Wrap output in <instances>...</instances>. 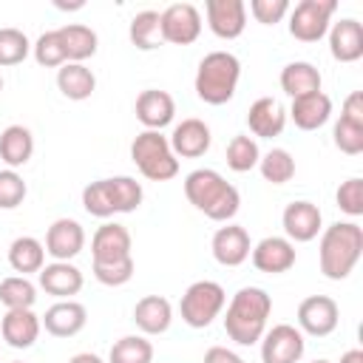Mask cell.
<instances>
[{
	"mask_svg": "<svg viewBox=\"0 0 363 363\" xmlns=\"http://www.w3.org/2000/svg\"><path fill=\"white\" fill-rule=\"evenodd\" d=\"M258 167H261V176L272 184H286L295 176V159L284 147H272L269 153H264L258 159Z\"/></svg>",
	"mask_w": 363,
	"mask_h": 363,
	"instance_id": "34",
	"label": "cell"
},
{
	"mask_svg": "<svg viewBox=\"0 0 363 363\" xmlns=\"http://www.w3.org/2000/svg\"><path fill=\"white\" fill-rule=\"evenodd\" d=\"M85 247V230L74 218H57L45 233V252L54 261H71Z\"/></svg>",
	"mask_w": 363,
	"mask_h": 363,
	"instance_id": "11",
	"label": "cell"
},
{
	"mask_svg": "<svg viewBox=\"0 0 363 363\" xmlns=\"http://www.w3.org/2000/svg\"><path fill=\"white\" fill-rule=\"evenodd\" d=\"M94 275L105 286H122L133 278V258L113 261V264H94Z\"/></svg>",
	"mask_w": 363,
	"mask_h": 363,
	"instance_id": "43",
	"label": "cell"
},
{
	"mask_svg": "<svg viewBox=\"0 0 363 363\" xmlns=\"http://www.w3.org/2000/svg\"><path fill=\"white\" fill-rule=\"evenodd\" d=\"M31 48H34V60H37L40 65H45V68H60V65L68 62V57H65V43H62L60 28L43 31Z\"/></svg>",
	"mask_w": 363,
	"mask_h": 363,
	"instance_id": "35",
	"label": "cell"
},
{
	"mask_svg": "<svg viewBox=\"0 0 363 363\" xmlns=\"http://www.w3.org/2000/svg\"><path fill=\"white\" fill-rule=\"evenodd\" d=\"M108 363H153V346L142 335H125L111 346Z\"/></svg>",
	"mask_w": 363,
	"mask_h": 363,
	"instance_id": "33",
	"label": "cell"
},
{
	"mask_svg": "<svg viewBox=\"0 0 363 363\" xmlns=\"http://www.w3.org/2000/svg\"><path fill=\"white\" fill-rule=\"evenodd\" d=\"M82 207H85L91 216H96V218H108V216H113V213H116L108 179L91 182V184L82 190Z\"/></svg>",
	"mask_w": 363,
	"mask_h": 363,
	"instance_id": "38",
	"label": "cell"
},
{
	"mask_svg": "<svg viewBox=\"0 0 363 363\" xmlns=\"http://www.w3.org/2000/svg\"><path fill=\"white\" fill-rule=\"evenodd\" d=\"M363 252V227L354 221H335L320 238V272L329 281H343Z\"/></svg>",
	"mask_w": 363,
	"mask_h": 363,
	"instance_id": "3",
	"label": "cell"
},
{
	"mask_svg": "<svg viewBox=\"0 0 363 363\" xmlns=\"http://www.w3.org/2000/svg\"><path fill=\"white\" fill-rule=\"evenodd\" d=\"M85 320H88L85 306L77 303V301H71V298H68V301H57V303L48 306L45 315H43V326H45V332H51L54 337H74L77 332H82Z\"/></svg>",
	"mask_w": 363,
	"mask_h": 363,
	"instance_id": "19",
	"label": "cell"
},
{
	"mask_svg": "<svg viewBox=\"0 0 363 363\" xmlns=\"http://www.w3.org/2000/svg\"><path fill=\"white\" fill-rule=\"evenodd\" d=\"M337 0H301L289 14V34L301 43H315L329 31Z\"/></svg>",
	"mask_w": 363,
	"mask_h": 363,
	"instance_id": "7",
	"label": "cell"
},
{
	"mask_svg": "<svg viewBox=\"0 0 363 363\" xmlns=\"http://www.w3.org/2000/svg\"><path fill=\"white\" fill-rule=\"evenodd\" d=\"M57 88L62 91V96L79 102V99H88L96 88V77L91 68H85L82 62H65L60 65L57 71Z\"/></svg>",
	"mask_w": 363,
	"mask_h": 363,
	"instance_id": "27",
	"label": "cell"
},
{
	"mask_svg": "<svg viewBox=\"0 0 363 363\" xmlns=\"http://www.w3.org/2000/svg\"><path fill=\"white\" fill-rule=\"evenodd\" d=\"M335 199H337V207H340L343 213H349V216H363V182H360L357 176L346 179V182L337 187Z\"/></svg>",
	"mask_w": 363,
	"mask_h": 363,
	"instance_id": "42",
	"label": "cell"
},
{
	"mask_svg": "<svg viewBox=\"0 0 363 363\" xmlns=\"http://www.w3.org/2000/svg\"><path fill=\"white\" fill-rule=\"evenodd\" d=\"M340 119L354 122V125H363V94H360V91H352V94L343 99V113H340Z\"/></svg>",
	"mask_w": 363,
	"mask_h": 363,
	"instance_id": "45",
	"label": "cell"
},
{
	"mask_svg": "<svg viewBox=\"0 0 363 363\" xmlns=\"http://www.w3.org/2000/svg\"><path fill=\"white\" fill-rule=\"evenodd\" d=\"M62 43H65V57L68 62H82L96 54V31L82 26V23H68L60 28Z\"/></svg>",
	"mask_w": 363,
	"mask_h": 363,
	"instance_id": "30",
	"label": "cell"
},
{
	"mask_svg": "<svg viewBox=\"0 0 363 363\" xmlns=\"http://www.w3.org/2000/svg\"><path fill=\"white\" fill-rule=\"evenodd\" d=\"M250 235L244 227L238 224H227V227H218L216 235H213V258L221 264V267H238L250 258Z\"/></svg>",
	"mask_w": 363,
	"mask_h": 363,
	"instance_id": "17",
	"label": "cell"
},
{
	"mask_svg": "<svg viewBox=\"0 0 363 363\" xmlns=\"http://www.w3.org/2000/svg\"><path fill=\"white\" fill-rule=\"evenodd\" d=\"M170 142V150L173 156H184V159H196V156H204L210 150V128L201 122V119H182L176 128H173V136L167 139Z\"/></svg>",
	"mask_w": 363,
	"mask_h": 363,
	"instance_id": "16",
	"label": "cell"
},
{
	"mask_svg": "<svg viewBox=\"0 0 363 363\" xmlns=\"http://www.w3.org/2000/svg\"><path fill=\"white\" fill-rule=\"evenodd\" d=\"M332 136H335V145H337L343 153H349V156L363 153V125H354V122L337 119V122H335Z\"/></svg>",
	"mask_w": 363,
	"mask_h": 363,
	"instance_id": "41",
	"label": "cell"
},
{
	"mask_svg": "<svg viewBox=\"0 0 363 363\" xmlns=\"http://www.w3.org/2000/svg\"><path fill=\"white\" fill-rule=\"evenodd\" d=\"M111 184V196H113V207L116 213H133L142 204V184L133 176H113L108 179Z\"/></svg>",
	"mask_w": 363,
	"mask_h": 363,
	"instance_id": "37",
	"label": "cell"
},
{
	"mask_svg": "<svg viewBox=\"0 0 363 363\" xmlns=\"http://www.w3.org/2000/svg\"><path fill=\"white\" fill-rule=\"evenodd\" d=\"M315 363H329V360H315Z\"/></svg>",
	"mask_w": 363,
	"mask_h": 363,
	"instance_id": "51",
	"label": "cell"
},
{
	"mask_svg": "<svg viewBox=\"0 0 363 363\" xmlns=\"http://www.w3.org/2000/svg\"><path fill=\"white\" fill-rule=\"evenodd\" d=\"M281 221H284V233L289 235V241H312L320 233L323 216H320L318 204H312V201H292V204H286Z\"/></svg>",
	"mask_w": 363,
	"mask_h": 363,
	"instance_id": "18",
	"label": "cell"
},
{
	"mask_svg": "<svg viewBox=\"0 0 363 363\" xmlns=\"http://www.w3.org/2000/svg\"><path fill=\"white\" fill-rule=\"evenodd\" d=\"M40 286L60 298V301H68L71 295H77L82 289V272L71 264V261H54V264H45L40 272Z\"/></svg>",
	"mask_w": 363,
	"mask_h": 363,
	"instance_id": "20",
	"label": "cell"
},
{
	"mask_svg": "<svg viewBox=\"0 0 363 363\" xmlns=\"http://www.w3.org/2000/svg\"><path fill=\"white\" fill-rule=\"evenodd\" d=\"M224 286L216 284V281H196L187 286V292L182 295V303H179V312H182V320L193 329H204L210 326L218 312L224 309Z\"/></svg>",
	"mask_w": 363,
	"mask_h": 363,
	"instance_id": "6",
	"label": "cell"
},
{
	"mask_svg": "<svg viewBox=\"0 0 363 363\" xmlns=\"http://www.w3.org/2000/svg\"><path fill=\"white\" fill-rule=\"evenodd\" d=\"M31 43L20 28H0V65H17L28 57Z\"/></svg>",
	"mask_w": 363,
	"mask_h": 363,
	"instance_id": "39",
	"label": "cell"
},
{
	"mask_svg": "<svg viewBox=\"0 0 363 363\" xmlns=\"http://www.w3.org/2000/svg\"><path fill=\"white\" fill-rule=\"evenodd\" d=\"M37 301V286L26 275H9L0 281V303L6 309H31Z\"/></svg>",
	"mask_w": 363,
	"mask_h": 363,
	"instance_id": "31",
	"label": "cell"
},
{
	"mask_svg": "<svg viewBox=\"0 0 363 363\" xmlns=\"http://www.w3.org/2000/svg\"><path fill=\"white\" fill-rule=\"evenodd\" d=\"M337 303L329 295H309L298 306V326L312 337H326L337 326Z\"/></svg>",
	"mask_w": 363,
	"mask_h": 363,
	"instance_id": "10",
	"label": "cell"
},
{
	"mask_svg": "<svg viewBox=\"0 0 363 363\" xmlns=\"http://www.w3.org/2000/svg\"><path fill=\"white\" fill-rule=\"evenodd\" d=\"M329 51L337 62H354L363 57V26L354 17H343L329 31Z\"/></svg>",
	"mask_w": 363,
	"mask_h": 363,
	"instance_id": "21",
	"label": "cell"
},
{
	"mask_svg": "<svg viewBox=\"0 0 363 363\" xmlns=\"http://www.w3.org/2000/svg\"><path fill=\"white\" fill-rule=\"evenodd\" d=\"M94 264H113L130 258V233L125 224H102L91 238Z\"/></svg>",
	"mask_w": 363,
	"mask_h": 363,
	"instance_id": "12",
	"label": "cell"
},
{
	"mask_svg": "<svg viewBox=\"0 0 363 363\" xmlns=\"http://www.w3.org/2000/svg\"><path fill=\"white\" fill-rule=\"evenodd\" d=\"M250 11H252V17H255L258 23L275 26V23H281V20L286 17L289 3H286V0H252V3H250Z\"/></svg>",
	"mask_w": 363,
	"mask_h": 363,
	"instance_id": "44",
	"label": "cell"
},
{
	"mask_svg": "<svg viewBox=\"0 0 363 363\" xmlns=\"http://www.w3.org/2000/svg\"><path fill=\"white\" fill-rule=\"evenodd\" d=\"M68 363H102L96 354H91V352H79V354H74Z\"/></svg>",
	"mask_w": 363,
	"mask_h": 363,
	"instance_id": "47",
	"label": "cell"
},
{
	"mask_svg": "<svg viewBox=\"0 0 363 363\" xmlns=\"http://www.w3.org/2000/svg\"><path fill=\"white\" fill-rule=\"evenodd\" d=\"M340 363H363V352H360V349H349V352L340 357Z\"/></svg>",
	"mask_w": 363,
	"mask_h": 363,
	"instance_id": "48",
	"label": "cell"
},
{
	"mask_svg": "<svg viewBox=\"0 0 363 363\" xmlns=\"http://www.w3.org/2000/svg\"><path fill=\"white\" fill-rule=\"evenodd\" d=\"M207 23L216 37L235 40L247 26V6L241 0H207Z\"/></svg>",
	"mask_w": 363,
	"mask_h": 363,
	"instance_id": "13",
	"label": "cell"
},
{
	"mask_svg": "<svg viewBox=\"0 0 363 363\" xmlns=\"http://www.w3.org/2000/svg\"><path fill=\"white\" fill-rule=\"evenodd\" d=\"M289 113H292V122H295L301 130H318V128L326 125L329 116H332V99H329L323 91L306 94V96L292 99Z\"/></svg>",
	"mask_w": 363,
	"mask_h": 363,
	"instance_id": "25",
	"label": "cell"
},
{
	"mask_svg": "<svg viewBox=\"0 0 363 363\" xmlns=\"http://www.w3.org/2000/svg\"><path fill=\"white\" fill-rule=\"evenodd\" d=\"M261 159V150H258V142L250 139V136H233L230 145H227V167L235 170V173H247L258 164Z\"/></svg>",
	"mask_w": 363,
	"mask_h": 363,
	"instance_id": "36",
	"label": "cell"
},
{
	"mask_svg": "<svg viewBox=\"0 0 363 363\" xmlns=\"http://www.w3.org/2000/svg\"><path fill=\"white\" fill-rule=\"evenodd\" d=\"M34 153V136L28 128L23 125H9L3 133H0V159L14 170V167H23Z\"/></svg>",
	"mask_w": 363,
	"mask_h": 363,
	"instance_id": "28",
	"label": "cell"
},
{
	"mask_svg": "<svg viewBox=\"0 0 363 363\" xmlns=\"http://www.w3.org/2000/svg\"><path fill=\"white\" fill-rule=\"evenodd\" d=\"M281 88L292 99L306 96V94H318L320 91V71L306 60H295V62L281 68Z\"/></svg>",
	"mask_w": 363,
	"mask_h": 363,
	"instance_id": "26",
	"label": "cell"
},
{
	"mask_svg": "<svg viewBox=\"0 0 363 363\" xmlns=\"http://www.w3.org/2000/svg\"><path fill=\"white\" fill-rule=\"evenodd\" d=\"M184 196L196 210H201L213 221H230L241 207L238 190L218 170H210V167H199L187 173Z\"/></svg>",
	"mask_w": 363,
	"mask_h": 363,
	"instance_id": "2",
	"label": "cell"
},
{
	"mask_svg": "<svg viewBox=\"0 0 363 363\" xmlns=\"http://www.w3.org/2000/svg\"><path fill=\"white\" fill-rule=\"evenodd\" d=\"M130 159L150 182H167L179 173V159L173 156L167 136L159 130H142L130 145Z\"/></svg>",
	"mask_w": 363,
	"mask_h": 363,
	"instance_id": "5",
	"label": "cell"
},
{
	"mask_svg": "<svg viewBox=\"0 0 363 363\" xmlns=\"http://www.w3.org/2000/svg\"><path fill=\"white\" fill-rule=\"evenodd\" d=\"M26 199V182L17 170H0V210H14Z\"/></svg>",
	"mask_w": 363,
	"mask_h": 363,
	"instance_id": "40",
	"label": "cell"
},
{
	"mask_svg": "<svg viewBox=\"0 0 363 363\" xmlns=\"http://www.w3.org/2000/svg\"><path fill=\"white\" fill-rule=\"evenodd\" d=\"M303 357V332L278 323L261 337V360L264 363H298Z\"/></svg>",
	"mask_w": 363,
	"mask_h": 363,
	"instance_id": "9",
	"label": "cell"
},
{
	"mask_svg": "<svg viewBox=\"0 0 363 363\" xmlns=\"http://www.w3.org/2000/svg\"><path fill=\"white\" fill-rule=\"evenodd\" d=\"M128 34H130V43H133L136 48H142V51L159 48V43H162L159 11H153V9H145V11H139V14L130 20V28H128Z\"/></svg>",
	"mask_w": 363,
	"mask_h": 363,
	"instance_id": "32",
	"label": "cell"
},
{
	"mask_svg": "<svg viewBox=\"0 0 363 363\" xmlns=\"http://www.w3.org/2000/svg\"><path fill=\"white\" fill-rule=\"evenodd\" d=\"M204 363H244L233 349H224V346H213L204 352Z\"/></svg>",
	"mask_w": 363,
	"mask_h": 363,
	"instance_id": "46",
	"label": "cell"
},
{
	"mask_svg": "<svg viewBox=\"0 0 363 363\" xmlns=\"http://www.w3.org/2000/svg\"><path fill=\"white\" fill-rule=\"evenodd\" d=\"M159 28L162 40L173 45H190L201 34V14L193 3H170L164 11H159Z\"/></svg>",
	"mask_w": 363,
	"mask_h": 363,
	"instance_id": "8",
	"label": "cell"
},
{
	"mask_svg": "<svg viewBox=\"0 0 363 363\" xmlns=\"http://www.w3.org/2000/svg\"><path fill=\"white\" fill-rule=\"evenodd\" d=\"M9 264L14 272H40L45 267V247L34 235H20L9 247Z\"/></svg>",
	"mask_w": 363,
	"mask_h": 363,
	"instance_id": "29",
	"label": "cell"
},
{
	"mask_svg": "<svg viewBox=\"0 0 363 363\" xmlns=\"http://www.w3.org/2000/svg\"><path fill=\"white\" fill-rule=\"evenodd\" d=\"M252 264L261 272L278 275L295 267V244L281 235H267L252 247Z\"/></svg>",
	"mask_w": 363,
	"mask_h": 363,
	"instance_id": "14",
	"label": "cell"
},
{
	"mask_svg": "<svg viewBox=\"0 0 363 363\" xmlns=\"http://www.w3.org/2000/svg\"><path fill=\"white\" fill-rule=\"evenodd\" d=\"M269 312H272V298L261 286H241L227 306L224 332L238 346H252L264 337Z\"/></svg>",
	"mask_w": 363,
	"mask_h": 363,
	"instance_id": "1",
	"label": "cell"
},
{
	"mask_svg": "<svg viewBox=\"0 0 363 363\" xmlns=\"http://www.w3.org/2000/svg\"><path fill=\"white\" fill-rule=\"evenodd\" d=\"M247 125L255 136L261 139H272V136H281L284 125H286V111L278 99L272 96H261L250 105V113H247Z\"/></svg>",
	"mask_w": 363,
	"mask_h": 363,
	"instance_id": "22",
	"label": "cell"
},
{
	"mask_svg": "<svg viewBox=\"0 0 363 363\" xmlns=\"http://www.w3.org/2000/svg\"><path fill=\"white\" fill-rule=\"evenodd\" d=\"M85 3L82 0H77V3H62V0H57V9H82Z\"/></svg>",
	"mask_w": 363,
	"mask_h": 363,
	"instance_id": "49",
	"label": "cell"
},
{
	"mask_svg": "<svg viewBox=\"0 0 363 363\" xmlns=\"http://www.w3.org/2000/svg\"><path fill=\"white\" fill-rule=\"evenodd\" d=\"M0 91H3V77H0Z\"/></svg>",
	"mask_w": 363,
	"mask_h": 363,
	"instance_id": "50",
	"label": "cell"
},
{
	"mask_svg": "<svg viewBox=\"0 0 363 363\" xmlns=\"http://www.w3.org/2000/svg\"><path fill=\"white\" fill-rule=\"evenodd\" d=\"M176 113V102L167 91L159 88H147L136 96V119L147 128V130H162L164 125L173 122Z\"/></svg>",
	"mask_w": 363,
	"mask_h": 363,
	"instance_id": "15",
	"label": "cell"
},
{
	"mask_svg": "<svg viewBox=\"0 0 363 363\" xmlns=\"http://www.w3.org/2000/svg\"><path fill=\"white\" fill-rule=\"evenodd\" d=\"M241 77V62L230 51H210L196 71V94L207 105H224L233 99Z\"/></svg>",
	"mask_w": 363,
	"mask_h": 363,
	"instance_id": "4",
	"label": "cell"
},
{
	"mask_svg": "<svg viewBox=\"0 0 363 363\" xmlns=\"http://www.w3.org/2000/svg\"><path fill=\"white\" fill-rule=\"evenodd\" d=\"M133 320L145 335H162L173 320V306L162 295H145L133 306Z\"/></svg>",
	"mask_w": 363,
	"mask_h": 363,
	"instance_id": "24",
	"label": "cell"
},
{
	"mask_svg": "<svg viewBox=\"0 0 363 363\" xmlns=\"http://www.w3.org/2000/svg\"><path fill=\"white\" fill-rule=\"evenodd\" d=\"M3 340L14 349H28L40 337V318L31 309H9L0 323Z\"/></svg>",
	"mask_w": 363,
	"mask_h": 363,
	"instance_id": "23",
	"label": "cell"
}]
</instances>
